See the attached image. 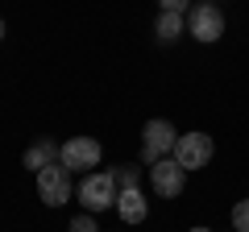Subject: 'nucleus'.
Wrapping results in <instances>:
<instances>
[{
    "label": "nucleus",
    "mask_w": 249,
    "mask_h": 232,
    "mask_svg": "<svg viewBox=\"0 0 249 232\" xmlns=\"http://www.w3.org/2000/svg\"><path fill=\"white\" fill-rule=\"evenodd\" d=\"M116 195H121V187L112 182L108 170H91V174L79 179V203H83V212H91V215L116 207Z\"/></svg>",
    "instance_id": "nucleus-1"
},
{
    "label": "nucleus",
    "mask_w": 249,
    "mask_h": 232,
    "mask_svg": "<svg viewBox=\"0 0 249 232\" xmlns=\"http://www.w3.org/2000/svg\"><path fill=\"white\" fill-rule=\"evenodd\" d=\"M175 125L170 120H162V116H154V120H145L142 125V162L145 166H154V162H162L166 153H175Z\"/></svg>",
    "instance_id": "nucleus-2"
},
{
    "label": "nucleus",
    "mask_w": 249,
    "mask_h": 232,
    "mask_svg": "<svg viewBox=\"0 0 249 232\" xmlns=\"http://www.w3.org/2000/svg\"><path fill=\"white\" fill-rule=\"evenodd\" d=\"M100 158H104V149H100L96 137H71V141H62V149H58V162L67 170H79V174H91V170L100 166Z\"/></svg>",
    "instance_id": "nucleus-3"
},
{
    "label": "nucleus",
    "mask_w": 249,
    "mask_h": 232,
    "mask_svg": "<svg viewBox=\"0 0 249 232\" xmlns=\"http://www.w3.org/2000/svg\"><path fill=\"white\" fill-rule=\"evenodd\" d=\"M71 195H75V187H71V170L62 166V162H54V166H46L42 174H37V199H42L46 207H62Z\"/></svg>",
    "instance_id": "nucleus-4"
},
{
    "label": "nucleus",
    "mask_w": 249,
    "mask_h": 232,
    "mask_svg": "<svg viewBox=\"0 0 249 232\" xmlns=\"http://www.w3.org/2000/svg\"><path fill=\"white\" fill-rule=\"evenodd\" d=\"M187 33L196 37V42L212 46L224 37V13L216 9V4H191V13H187Z\"/></svg>",
    "instance_id": "nucleus-5"
},
{
    "label": "nucleus",
    "mask_w": 249,
    "mask_h": 232,
    "mask_svg": "<svg viewBox=\"0 0 249 232\" xmlns=\"http://www.w3.org/2000/svg\"><path fill=\"white\" fill-rule=\"evenodd\" d=\"M212 153H216V145L208 133H178V141H175V162L183 170H204L212 162Z\"/></svg>",
    "instance_id": "nucleus-6"
},
{
    "label": "nucleus",
    "mask_w": 249,
    "mask_h": 232,
    "mask_svg": "<svg viewBox=\"0 0 249 232\" xmlns=\"http://www.w3.org/2000/svg\"><path fill=\"white\" fill-rule=\"evenodd\" d=\"M150 187L158 191L162 199H178V195H183V187H187V170L178 166L175 158H162V162H154V166H150Z\"/></svg>",
    "instance_id": "nucleus-7"
},
{
    "label": "nucleus",
    "mask_w": 249,
    "mask_h": 232,
    "mask_svg": "<svg viewBox=\"0 0 249 232\" xmlns=\"http://www.w3.org/2000/svg\"><path fill=\"white\" fill-rule=\"evenodd\" d=\"M116 215H121L124 224H142L145 215H150V203H145L142 187H129V191L116 195Z\"/></svg>",
    "instance_id": "nucleus-8"
},
{
    "label": "nucleus",
    "mask_w": 249,
    "mask_h": 232,
    "mask_svg": "<svg viewBox=\"0 0 249 232\" xmlns=\"http://www.w3.org/2000/svg\"><path fill=\"white\" fill-rule=\"evenodd\" d=\"M58 149H62V145H54V141H37V145H29V149H25L21 166L34 170V174H42L46 166H54V162H58Z\"/></svg>",
    "instance_id": "nucleus-9"
},
{
    "label": "nucleus",
    "mask_w": 249,
    "mask_h": 232,
    "mask_svg": "<svg viewBox=\"0 0 249 232\" xmlns=\"http://www.w3.org/2000/svg\"><path fill=\"white\" fill-rule=\"evenodd\" d=\"M183 29H187V17H183V13H158V21H154V33H158L162 46L178 42V37H183Z\"/></svg>",
    "instance_id": "nucleus-10"
},
{
    "label": "nucleus",
    "mask_w": 249,
    "mask_h": 232,
    "mask_svg": "<svg viewBox=\"0 0 249 232\" xmlns=\"http://www.w3.org/2000/svg\"><path fill=\"white\" fill-rule=\"evenodd\" d=\"M108 174H112V182H116L121 191L137 187V166H108Z\"/></svg>",
    "instance_id": "nucleus-11"
},
{
    "label": "nucleus",
    "mask_w": 249,
    "mask_h": 232,
    "mask_svg": "<svg viewBox=\"0 0 249 232\" xmlns=\"http://www.w3.org/2000/svg\"><path fill=\"white\" fill-rule=\"evenodd\" d=\"M232 232H249V199L232 207Z\"/></svg>",
    "instance_id": "nucleus-12"
},
{
    "label": "nucleus",
    "mask_w": 249,
    "mask_h": 232,
    "mask_svg": "<svg viewBox=\"0 0 249 232\" xmlns=\"http://www.w3.org/2000/svg\"><path fill=\"white\" fill-rule=\"evenodd\" d=\"M71 232H100V228H96V215H91V212L75 215V220H71Z\"/></svg>",
    "instance_id": "nucleus-13"
},
{
    "label": "nucleus",
    "mask_w": 249,
    "mask_h": 232,
    "mask_svg": "<svg viewBox=\"0 0 249 232\" xmlns=\"http://www.w3.org/2000/svg\"><path fill=\"white\" fill-rule=\"evenodd\" d=\"M162 13H191V0H158Z\"/></svg>",
    "instance_id": "nucleus-14"
},
{
    "label": "nucleus",
    "mask_w": 249,
    "mask_h": 232,
    "mask_svg": "<svg viewBox=\"0 0 249 232\" xmlns=\"http://www.w3.org/2000/svg\"><path fill=\"white\" fill-rule=\"evenodd\" d=\"M187 232H212V228H187Z\"/></svg>",
    "instance_id": "nucleus-15"
},
{
    "label": "nucleus",
    "mask_w": 249,
    "mask_h": 232,
    "mask_svg": "<svg viewBox=\"0 0 249 232\" xmlns=\"http://www.w3.org/2000/svg\"><path fill=\"white\" fill-rule=\"evenodd\" d=\"M0 37H4V21H0Z\"/></svg>",
    "instance_id": "nucleus-16"
},
{
    "label": "nucleus",
    "mask_w": 249,
    "mask_h": 232,
    "mask_svg": "<svg viewBox=\"0 0 249 232\" xmlns=\"http://www.w3.org/2000/svg\"><path fill=\"white\" fill-rule=\"evenodd\" d=\"M199 4H212V0H199Z\"/></svg>",
    "instance_id": "nucleus-17"
}]
</instances>
